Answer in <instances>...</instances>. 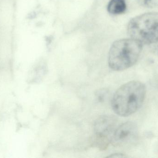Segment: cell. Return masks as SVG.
<instances>
[{
    "instance_id": "6da1fadb",
    "label": "cell",
    "mask_w": 158,
    "mask_h": 158,
    "mask_svg": "<svg viewBox=\"0 0 158 158\" xmlns=\"http://www.w3.org/2000/svg\"><path fill=\"white\" fill-rule=\"evenodd\" d=\"M146 87L143 83L132 81L116 91L111 101L112 109L121 117L131 116L138 111L143 104Z\"/></svg>"
},
{
    "instance_id": "7a4b0ae2",
    "label": "cell",
    "mask_w": 158,
    "mask_h": 158,
    "mask_svg": "<svg viewBox=\"0 0 158 158\" xmlns=\"http://www.w3.org/2000/svg\"><path fill=\"white\" fill-rule=\"evenodd\" d=\"M129 36L144 45L158 55V13L150 12L131 19L127 28Z\"/></svg>"
},
{
    "instance_id": "3957f363",
    "label": "cell",
    "mask_w": 158,
    "mask_h": 158,
    "mask_svg": "<svg viewBox=\"0 0 158 158\" xmlns=\"http://www.w3.org/2000/svg\"><path fill=\"white\" fill-rule=\"evenodd\" d=\"M142 45L132 38L116 41L111 45L109 53L110 67L115 71H121L132 66L140 57Z\"/></svg>"
},
{
    "instance_id": "277c9868",
    "label": "cell",
    "mask_w": 158,
    "mask_h": 158,
    "mask_svg": "<svg viewBox=\"0 0 158 158\" xmlns=\"http://www.w3.org/2000/svg\"><path fill=\"white\" fill-rule=\"evenodd\" d=\"M138 136L139 131L136 124L132 122H127L116 128L110 142L113 146L126 147L135 143Z\"/></svg>"
},
{
    "instance_id": "5b68a950",
    "label": "cell",
    "mask_w": 158,
    "mask_h": 158,
    "mask_svg": "<svg viewBox=\"0 0 158 158\" xmlns=\"http://www.w3.org/2000/svg\"><path fill=\"white\" fill-rule=\"evenodd\" d=\"M117 119L112 116H104L98 118L94 124L97 143L101 147L106 146L116 130Z\"/></svg>"
},
{
    "instance_id": "8992f818",
    "label": "cell",
    "mask_w": 158,
    "mask_h": 158,
    "mask_svg": "<svg viewBox=\"0 0 158 158\" xmlns=\"http://www.w3.org/2000/svg\"><path fill=\"white\" fill-rule=\"evenodd\" d=\"M125 0H110L107 6L109 13L112 15H120L126 11Z\"/></svg>"
},
{
    "instance_id": "52a82bcc",
    "label": "cell",
    "mask_w": 158,
    "mask_h": 158,
    "mask_svg": "<svg viewBox=\"0 0 158 158\" xmlns=\"http://www.w3.org/2000/svg\"><path fill=\"white\" fill-rule=\"evenodd\" d=\"M138 2L144 7H155L158 6V0H137Z\"/></svg>"
},
{
    "instance_id": "ba28073f",
    "label": "cell",
    "mask_w": 158,
    "mask_h": 158,
    "mask_svg": "<svg viewBox=\"0 0 158 158\" xmlns=\"http://www.w3.org/2000/svg\"><path fill=\"white\" fill-rule=\"evenodd\" d=\"M107 93V92L106 90H104V91L101 90V91L98 92L97 94H96L98 100L99 102H102L104 101L105 98H106V96Z\"/></svg>"
},
{
    "instance_id": "9c48e42d",
    "label": "cell",
    "mask_w": 158,
    "mask_h": 158,
    "mask_svg": "<svg viewBox=\"0 0 158 158\" xmlns=\"http://www.w3.org/2000/svg\"><path fill=\"white\" fill-rule=\"evenodd\" d=\"M109 158H124L126 157L125 156L122 154H114L108 156Z\"/></svg>"
}]
</instances>
